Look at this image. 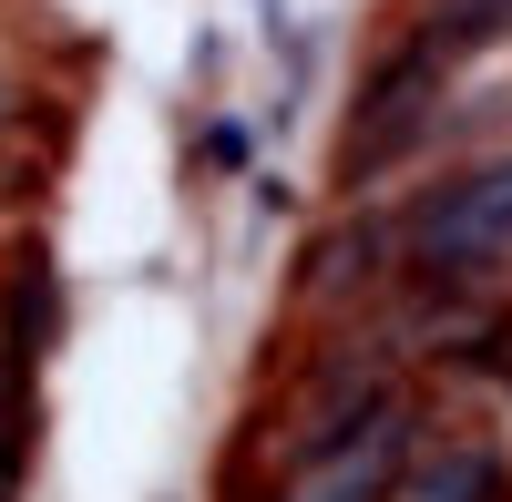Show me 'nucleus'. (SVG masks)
Returning a JSON list of instances; mask_svg holds the SVG:
<instances>
[{"label": "nucleus", "mask_w": 512, "mask_h": 502, "mask_svg": "<svg viewBox=\"0 0 512 502\" xmlns=\"http://www.w3.org/2000/svg\"><path fill=\"white\" fill-rule=\"evenodd\" d=\"M512 267V154L431 185L400 216V287H492Z\"/></svg>", "instance_id": "nucleus-1"}, {"label": "nucleus", "mask_w": 512, "mask_h": 502, "mask_svg": "<svg viewBox=\"0 0 512 502\" xmlns=\"http://www.w3.org/2000/svg\"><path fill=\"white\" fill-rule=\"evenodd\" d=\"M410 441H420V400L390 390L349 441H328L318 462H297L277 502H390V482H400V462H410Z\"/></svg>", "instance_id": "nucleus-2"}, {"label": "nucleus", "mask_w": 512, "mask_h": 502, "mask_svg": "<svg viewBox=\"0 0 512 502\" xmlns=\"http://www.w3.org/2000/svg\"><path fill=\"white\" fill-rule=\"evenodd\" d=\"M400 502H492L502 492V441H441V451H420L410 441V462H400V482H390Z\"/></svg>", "instance_id": "nucleus-3"}, {"label": "nucleus", "mask_w": 512, "mask_h": 502, "mask_svg": "<svg viewBox=\"0 0 512 502\" xmlns=\"http://www.w3.org/2000/svg\"><path fill=\"white\" fill-rule=\"evenodd\" d=\"M390 267H400V216H359L297 267V287L308 298H369V277H390Z\"/></svg>", "instance_id": "nucleus-4"}, {"label": "nucleus", "mask_w": 512, "mask_h": 502, "mask_svg": "<svg viewBox=\"0 0 512 502\" xmlns=\"http://www.w3.org/2000/svg\"><path fill=\"white\" fill-rule=\"evenodd\" d=\"M52 328H62V287H52V267H11V287H0V349H11V369L31 380V359L52 349Z\"/></svg>", "instance_id": "nucleus-5"}, {"label": "nucleus", "mask_w": 512, "mask_h": 502, "mask_svg": "<svg viewBox=\"0 0 512 502\" xmlns=\"http://www.w3.org/2000/svg\"><path fill=\"white\" fill-rule=\"evenodd\" d=\"M451 359H461V369H472V380H482V390H512V308L492 298V308H482L472 328H461V349H451Z\"/></svg>", "instance_id": "nucleus-6"}, {"label": "nucleus", "mask_w": 512, "mask_h": 502, "mask_svg": "<svg viewBox=\"0 0 512 502\" xmlns=\"http://www.w3.org/2000/svg\"><path fill=\"white\" fill-rule=\"evenodd\" d=\"M205 164H246V123H216V134H205Z\"/></svg>", "instance_id": "nucleus-7"}, {"label": "nucleus", "mask_w": 512, "mask_h": 502, "mask_svg": "<svg viewBox=\"0 0 512 502\" xmlns=\"http://www.w3.org/2000/svg\"><path fill=\"white\" fill-rule=\"evenodd\" d=\"M0 502H11V482H0Z\"/></svg>", "instance_id": "nucleus-8"}]
</instances>
